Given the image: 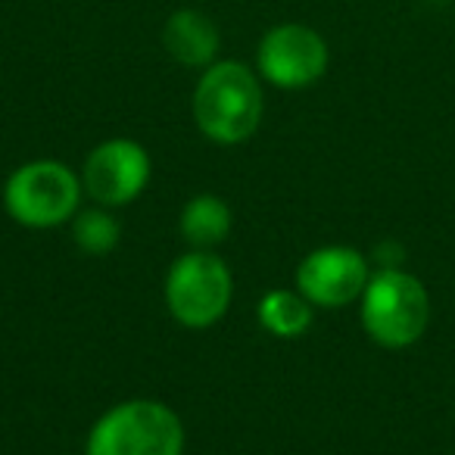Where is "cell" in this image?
<instances>
[{"instance_id": "cell-12", "label": "cell", "mask_w": 455, "mask_h": 455, "mask_svg": "<svg viewBox=\"0 0 455 455\" xmlns=\"http://www.w3.org/2000/svg\"><path fill=\"white\" fill-rule=\"evenodd\" d=\"M72 235H76V243L84 253L103 256V253H109V250H116L122 231H119V221H116L107 209H84V212L76 215Z\"/></svg>"}, {"instance_id": "cell-5", "label": "cell", "mask_w": 455, "mask_h": 455, "mask_svg": "<svg viewBox=\"0 0 455 455\" xmlns=\"http://www.w3.org/2000/svg\"><path fill=\"white\" fill-rule=\"evenodd\" d=\"M231 272L212 253H188L172 266L165 278L169 312L188 328H209L228 312L231 303Z\"/></svg>"}, {"instance_id": "cell-2", "label": "cell", "mask_w": 455, "mask_h": 455, "mask_svg": "<svg viewBox=\"0 0 455 455\" xmlns=\"http://www.w3.org/2000/svg\"><path fill=\"white\" fill-rule=\"evenodd\" d=\"M430 322V297L415 275L380 268L362 293V328L374 343L403 349L421 340Z\"/></svg>"}, {"instance_id": "cell-4", "label": "cell", "mask_w": 455, "mask_h": 455, "mask_svg": "<svg viewBox=\"0 0 455 455\" xmlns=\"http://www.w3.org/2000/svg\"><path fill=\"white\" fill-rule=\"evenodd\" d=\"M78 196H82L78 178L72 175V169L53 159H38L16 169L4 188L7 212L28 228L63 225L76 215Z\"/></svg>"}, {"instance_id": "cell-6", "label": "cell", "mask_w": 455, "mask_h": 455, "mask_svg": "<svg viewBox=\"0 0 455 455\" xmlns=\"http://www.w3.org/2000/svg\"><path fill=\"white\" fill-rule=\"evenodd\" d=\"M256 63L275 88H309L328 72V44L315 28L303 22H284L262 35Z\"/></svg>"}, {"instance_id": "cell-7", "label": "cell", "mask_w": 455, "mask_h": 455, "mask_svg": "<svg viewBox=\"0 0 455 455\" xmlns=\"http://www.w3.org/2000/svg\"><path fill=\"white\" fill-rule=\"evenodd\" d=\"M368 259L353 247H322L297 268V291L322 309H337L359 299L368 287Z\"/></svg>"}, {"instance_id": "cell-8", "label": "cell", "mask_w": 455, "mask_h": 455, "mask_svg": "<svg viewBox=\"0 0 455 455\" xmlns=\"http://www.w3.org/2000/svg\"><path fill=\"white\" fill-rule=\"evenodd\" d=\"M150 181V156L138 140L116 138L91 150L84 163V190L100 206H125Z\"/></svg>"}, {"instance_id": "cell-10", "label": "cell", "mask_w": 455, "mask_h": 455, "mask_svg": "<svg viewBox=\"0 0 455 455\" xmlns=\"http://www.w3.org/2000/svg\"><path fill=\"white\" fill-rule=\"evenodd\" d=\"M231 231V209L225 200L212 194H200L184 206L181 212V235L196 250H206L221 243Z\"/></svg>"}, {"instance_id": "cell-1", "label": "cell", "mask_w": 455, "mask_h": 455, "mask_svg": "<svg viewBox=\"0 0 455 455\" xmlns=\"http://www.w3.org/2000/svg\"><path fill=\"white\" fill-rule=\"evenodd\" d=\"M196 128L215 144H243L262 122V88L256 76L235 60L206 66L194 91Z\"/></svg>"}, {"instance_id": "cell-11", "label": "cell", "mask_w": 455, "mask_h": 455, "mask_svg": "<svg viewBox=\"0 0 455 455\" xmlns=\"http://www.w3.org/2000/svg\"><path fill=\"white\" fill-rule=\"evenodd\" d=\"M259 324L275 337H303L312 324V303L303 293L293 291H272L259 299Z\"/></svg>"}, {"instance_id": "cell-3", "label": "cell", "mask_w": 455, "mask_h": 455, "mask_svg": "<svg viewBox=\"0 0 455 455\" xmlns=\"http://www.w3.org/2000/svg\"><path fill=\"white\" fill-rule=\"evenodd\" d=\"M181 421L156 399L113 405L88 436V455H181Z\"/></svg>"}, {"instance_id": "cell-9", "label": "cell", "mask_w": 455, "mask_h": 455, "mask_svg": "<svg viewBox=\"0 0 455 455\" xmlns=\"http://www.w3.org/2000/svg\"><path fill=\"white\" fill-rule=\"evenodd\" d=\"M221 35L215 22L200 10H178L165 20L163 47L181 66H212Z\"/></svg>"}]
</instances>
